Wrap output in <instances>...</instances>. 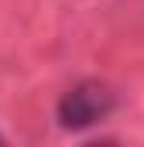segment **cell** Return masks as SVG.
Masks as SVG:
<instances>
[{"mask_svg":"<svg viewBox=\"0 0 144 147\" xmlns=\"http://www.w3.org/2000/svg\"><path fill=\"white\" fill-rule=\"evenodd\" d=\"M117 110V92L100 79H82L58 99V123L65 130H89Z\"/></svg>","mask_w":144,"mask_h":147,"instance_id":"obj_1","label":"cell"}]
</instances>
